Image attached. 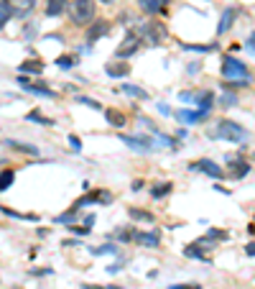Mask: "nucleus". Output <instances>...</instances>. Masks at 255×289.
<instances>
[{"instance_id": "0eeeda50", "label": "nucleus", "mask_w": 255, "mask_h": 289, "mask_svg": "<svg viewBox=\"0 0 255 289\" xmlns=\"http://www.w3.org/2000/svg\"><path fill=\"white\" fill-rule=\"evenodd\" d=\"M138 36H140V39L146 36L148 44H153V46H161V41L166 39V28H163V23H158V21H146V23H140Z\"/></svg>"}, {"instance_id": "5701e85b", "label": "nucleus", "mask_w": 255, "mask_h": 289, "mask_svg": "<svg viewBox=\"0 0 255 289\" xmlns=\"http://www.w3.org/2000/svg\"><path fill=\"white\" fill-rule=\"evenodd\" d=\"M13 182H16V172L10 169V166L0 169V192H8L10 187H13Z\"/></svg>"}, {"instance_id": "f704fd0d", "label": "nucleus", "mask_w": 255, "mask_h": 289, "mask_svg": "<svg viewBox=\"0 0 255 289\" xmlns=\"http://www.w3.org/2000/svg\"><path fill=\"white\" fill-rule=\"evenodd\" d=\"M207 236L215 238V241H230V233H227V230H219V228H212V230L207 233Z\"/></svg>"}, {"instance_id": "dca6fc26", "label": "nucleus", "mask_w": 255, "mask_h": 289, "mask_svg": "<svg viewBox=\"0 0 255 289\" xmlns=\"http://www.w3.org/2000/svg\"><path fill=\"white\" fill-rule=\"evenodd\" d=\"M5 146L10 151H18V154H28V156H39V146H33V143H26V141H13L8 138Z\"/></svg>"}, {"instance_id": "ea45409f", "label": "nucleus", "mask_w": 255, "mask_h": 289, "mask_svg": "<svg viewBox=\"0 0 255 289\" xmlns=\"http://www.w3.org/2000/svg\"><path fill=\"white\" fill-rule=\"evenodd\" d=\"M105 271H107L110 276H113V274H118V271H120V264H110V266H107Z\"/></svg>"}, {"instance_id": "58836bf2", "label": "nucleus", "mask_w": 255, "mask_h": 289, "mask_svg": "<svg viewBox=\"0 0 255 289\" xmlns=\"http://www.w3.org/2000/svg\"><path fill=\"white\" fill-rule=\"evenodd\" d=\"M169 289H202L199 284H171Z\"/></svg>"}, {"instance_id": "ddd939ff", "label": "nucleus", "mask_w": 255, "mask_h": 289, "mask_svg": "<svg viewBox=\"0 0 255 289\" xmlns=\"http://www.w3.org/2000/svg\"><path fill=\"white\" fill-rule=\"evenodd\" d=\"M136 3H138V8L143 10V13H148V16H158V13H163V10L169 8L171 0H136Z\"/></svg>"}, {"instance_id": "a211bd4d", "label": "nucleus", "mask_w": 255, "mask_h": 289, "mask_svg": "<svg viewBox=\"0 0 255 289\" xmlns=\"http://www.w3.org/2000/svg\"><path fill=\"white\" fill-rule=\"evenodd\" d=\"M232 21H235V8H225L222 18H219V26H217V36H222L232 28Z\"/></svg>"}, {"instance_id": "72a5a7b5", "label": "nucleus", "mask_w": 255, "mask_h": 289, "mask_svg": "<svg viewBox=\"0 0 255 289\" xmlns=\"http://www.w3.org/2000/svg\"><path fill=\"white\" fill-rule=\"evenodd\" d=\"M77 215H79V210H66V213H61L59 218H57V223H69L72 225V220H77Z\"/></svg>"}, {"instance_id": "c85d7f7f", "label": "nucleus", "mask_w": 255, "mask_h": 289, "mask_svg": "<svg viewBox=\"0 0 255 289\" xmlns=\"http://www.w3.org/2000/svg\"><path fill=\"white\" fill-rule=\"evenodd\" d=\"M133 233L136 230H130V228H118L110 238H113L115 243H133Z\"/></svg>"}, {"instance_id": "79ce46f5", "label": "nucleus", "mask_w": 255, "mask_h": 289, "mask_svg": "<svg viewBox=\"0 0 255 289\" xmlns=\"http://www.w3.org/2000/svg\"><path fill=\"white\" fill-rule=\"evenodd\" d=\"M130 190H133V192H140V190H143V179H136V182L130 184Z\"/></svg>"}, {"instance_id": "2f4dec72", "label": "nucleus", "mask_w": 255, "mask_h": 289, "mask_svg": "<svg viewBox=\"0 0 255 289\" xmlns=\"http://www.w3.org/2000/svg\"><path fill=\"white\" fill-rule=\"evenodd\" d=\"M237 103H240L237 92H225L222 97H219V105H222V108H235Z\"/></svg>"}, {"instance_id": "c03bdc74", "label": "nucleus", "mask_w": 255, "mask_h": 289, "mask_svg": "<svg viewBox=\"0 0 255 289\" xmlns=\"http://www.w3.org/2000/svg\"><path fill=\"white\" fill-rule=\"evenodd\" d=\"M248 49L255 54V33H250V39H248Z\"/></svg>"}, {"instance_id": "4c0bfd02", "label": "nucleus", "mask_w": 255, "mask_h": 289, "mask_svg": "<svg viewBox=\"0 0 255 289\" xmlns=\"http://www.w3.org/2000/svg\"><path fill=\"white\" fill-rule=\"evenodd\" d=\"M156 110H158L161 115H174V113H171V108L166 105V103H156Z\"/></svg>"}, {"instance_id": "a878e982", "label": "nucleus", "mask_w": 255, "mask_h": 289, "mask_svg": "<svg viewBox=\"0 0 255 289\" xmlns=\"http://www.w3.org/2000/svg\"><path fill=\"white\" fill-rule=\"evenodd\" d=\"M219 44H181L184 51H199V54H209V51H217Z\"/></svg>"}, {"instance_id": "c756f323", "label": "nucleus", "mask_w": 255, "mask_h": 289, "mask_svg": "<svg viewBox=\"0 0 255 289\" xmlns=\"http://www.w3.org/2000/svg\"><path fill=\"white\" fill-rule=\"evenodd\" d=\"M26 120H31V123H39V126H54V120L41 115V110H31V113L26 115Z\"/></svg>"}, {"instance_id": "7c9ffc66", "label": "nucleus", "mask_w": 255, "mask_h": 289, "mask_svg": "<svg viewBox=\"0 0 255 289\" xmlns=\"http://www.w3.org/2000/svg\"><path fill=\"white\" fill-rule=\"evenodd\" d=\"M184 256L186 259H194V261H207V256H204V251H199L194 243H189V246L184 248Z\"/></svg>"}, {"instance_id": "9d476101", "label": "nucleus", "mask_w": 255, "mask_h": 289, "mask_svg": "<svg viewBox=\"0 0 255 289\" xmlns=\"http://www.w3.org/2000/svg\"><path fill=\"white\" fill-rule=\"evenodd\" d=\"M174 115L179 118L184 126H194V123H204V120H209V115H212V113H209V110H196V108L194 110L181 108V110H176Z\"/></svg>"}, {"instance_id": "473e14b6", "label": "nucleus", "mask_w": 255, "mask_h": 289, "mask_svg": "<svg viewBox=\"0 0 255 289\" xmlns=\"http://www.w3.org/2000/svg\"><path fill=\"white\" fill-rule=\"evenodd\" d=\"M74 100H77V103H79V105H84V108H92V110H102V105H99L95 97H87V95H77Z\"/></svg>"}, {"instance_id": "1a4fd4ad", "label": "nucleus", "mask_w": 255, "mask_h": 289, "mask_svg": "<svg viewBox=\"0 0 255 289\" xmlns=\"http://www.w3.org/2000/svg\"><path fill=\"white\" fill-rule=\"evenodd\" d=\"M120 141L125 143L128 149H133L136 154H148V151H153L156 149V143H153V138L151 136H120Z\"/></svg>"}, {"instance_id": "20e7f679", "label": "nucleus", "mask_w": 255, "mask_h": 289, "mask_svg": "<svg viewBox=\"0 0 255 289\" xmlns=\"http://www.w3.org/2000/svg\"><path fill=\"white\" fill-rule=\"evenodd\" d=\"M181 103H192L196 110H209L212 113L215 108V92L212 90H184L179 95Z\"/></svg>"}, {"instance_id": "bb28decb", "label": "nucleus", "mask_w": 255, "mask_h": 289, "mask_svg": "<svg viewBox=\"0 0 255 289\" xmlns=\"http://www.w3.org/2000/svg\"><path fill=\"white\" fill-rule=\"evenodd\" d=\"M120 90H123L125 95H130V97H138V100H148V92L146 90H143V87H138V85H123V87H120Z\"/></svg>"}, {"instance_id": "f3484780", "label": "nucleus", "mask_w": 255, "mask_h": 289, "mask_svg": "<svg viewBox=\"0 0 255 289\" xmlns=\"http://www.w3.org/2000/svg\"><path fill=\"white\" fill-rule=\"evenodd\" d=\"M105 118H107V123L113 126V128H125L128 126V115L120 113V110H115V108H107L105 110Z\"/></svg>"}, {"instance_id": "f03ea898", "label": "nucleus", "mask_w": 255, "mask_h": 289, "mask_svg": "<svg viewBox=\"0 0 255 289\" xmlns=\"http://www.w3.org/2000/svg\"><path fill=\"white\" fill-rule=\"evenodd\" d=\"M97 0H69V18L74 26H90L97 13Z\"/></svg>"}, {"instance_id": "9b49d317", "label": "nucleus", "mask_w": 255, "mask_h": 289, "mask_svg": "<svg viewBox=\"0 0 255 289\" xmlns=\"http://www.w3.org/2000/svg\"><path fill=\"white\" fill-rule=\"evenodd\" d=\"M113 31V23H110V21H105V18H99V21H95V23L87 28V44H97L99 39H105L107 33Z\"/></svg>"}, {"instance_id": "6e6552de", "label": "nucleus", "mask_w": 255, "mask_h": 289, "mask_svg": "<svg viewBox=\"0 0 255 289\" xmlns=\"http://www.w3.org/2000/svg\"><path fill=\"white\" fill-rule=\"evenodd\" d=\"M140 44H143V39L138 36V33H133V31H130L128 36L123 39V44H120V46L115 49V57H118V59H123V62L130 59L133 54H136V51L140 49Z\"/></svg>"}, {"instance_id": "b1692460", "label": "nucleus", "mask_w": 255, "mask_h": 289, "mask_svg": "<svg viewBox=\"0 0 255 289\" xmlns=\"http://www.w3.org/2000/svg\"><path fill=\"white\" fill-rule=\"evenodd\" d=\"M92 256H118L120 248H118V243H105V246H97V248H90Z\"/></svg>"}, {"instance_id": "2eb2a0df", "label": "nucleus", "mask_w": 255, "mask_h": 289, "mask_svg": "<svg viewBox=\"0 0 255 289\" xmlns=\"http://www.w3.org/2000/svg\"><path fill=\"white\" fill-rule=\"evenodd\" d=\"M230 166H232V169H230V177H232V179H242V177H248L250 169H253V166H250L245 159H232V156H230Z\"/></svg>"}, {"instance_id": "aec40b11", "label": "nucleus", "mask_w": 255, "mask_h": 289, "mask_svg": "<svg viewBox=\"0 0 255 289\" xmlns=\"http://www.w3.org/2000/svg\"><path fill=\"white\" fill-rule=\"evenodd\" d=\"M171 192H174V182H158V184L151 187V197L153 200H163V197H169Z\"/></svg>"}, {"instance_id": "412c9836", "label": "nucleus", "mask_w": 255, "mask_h": 289, "mask_svg": "<svg viewBox=\"0 0 255 289\" xmlns=\"http://www.w3.org/2000/svg\"><path fill=\"white\" fill-rule=\"evenodd\" d=\"M20 74H43V64L39 59H26L23 64H18Z\"/></svg>"}, {"instance_id": "423d86ee", "label": "nucleus", "mask_w": 255, "mask_h": 289, "mask_svg": "<svg viewBox=\"0 0 255 289\" xmlns=\"http://www.w3.org/2000/svg\"><path fill=\"white\" fill-rule=\"evenodd\" d=\"M189 172H196V174H207V177H212V179H225V169L219 166L217 161L212 159H196L189 164Z\"/></svg>"}, {"instance_id": "a18cd8bd", "label": "nucleus", "mask_w": 255, "mask_h": 289, "mask_svg": "<svg viewBox=\"0 0 255 289\" xmlns=\"http://www.w3.org/2000/svg\"><path fill=\"white\" fill-rule=\"evenodd\" d=\"M13 289H18V287H13Z\"/></svg>"}, {"instance_id": "e433bc0d", "label": "nucleus", "mask_w": 255, "mask_h": 289, "mask_svg": "<svg viewBox=\"0 0 255 289\" xmlns=\"http://www.w3.org/2000/svg\"><path fill=\"white\" fill-rule=\"evenodd\" d=\"M69 146H72L74 154H82V138L74 136V133H69Z\"/></svg>"}, {"instance_id": "f257e3e1", "label": "nucleus", "mask_w": 255, "mask_h": 289, "mask_svg": "<svg viewBox=\"0 0 255 289\" xmlns=\"http://www.w3.org/2000/svg\"><path fill=\"white\" fill-rule=\"evenodd\" d=\"M207 136L209 138H215V141H230V143H245L250 138V133L245 126H240L235 123V120H217V123H212L207 128Z\"/></svg>"}, {"instance_id": "7ed1b4c3", "label": "nucleus", "mask_w": 255, "mask_h": 289, "mask_svg": "<svg viewBox=\"0 0 255 289\" xmlns=\"http://www.w3.org/2000/svg\"><path fill=\"white\" fill-rule=\"evenodd\" d=\"M222 77L227 82H245L250 85V69H248V64L237 59V57H232V54H227V57L222 59Z\"/></svg>"}, {"instance_id": "4be33fe9", "label": "nucleus", "mask_w": 255, "mask_h": 289, "mask_svg": "<svg viewBox=\"0 0 255 289\" xmlns=\"http://www.w3.org/2000/svg\"><path fill=\"white\" fill-rule=\"evenodd\" d=\"M128 215H130V220H136V223H153V220H156V215H153V213L140 210V207H130Z\"/></svg>"}, {"instance_id": "39448f33", "label": "nucleus", "mask_w": 255, "mask_h": 289, "mask_svg": "<svg viewBox=\"0 0 255 289\" xmlns=\"http://www.w3.org/2000/svg\"><path fill=\"white\" fill-rule=\"evenodd\" d=\"M16 82H18V87H20L23 92H31V95H36V97H49V100L57 97V92H54L51 87H46L43 82H33L31 77H26V74H18Z\"/></svg>"}, {"instance_id": "c9c22d12", "label": "nucleus", "mask_w": 255, "mask_h": 289, "mask_svg": "<svg viewBox=\"0 0 255 289\" xmlns=\"http://www.w3.org/2000/svg\"><path fill=\"white\" fill-rule=\"evenodd\" d=\"M90 230L92 228H87V225H69V233H72V236H79V238L90 236Z\"/></svg>"}, {"instance_id": "6ab92c4d", "label": "nucleus", "mask_w": 255, "mask_h": 289, "mask_svg": "<svg viewBox=\"0 0 255 289\" xmlns=\"http://www.w3.org/2000/svg\"><path fill=\"white\" fill-rule=\"evenodd\" d=\"M66 8H69V0H46V16H51V18L61 16Z\"/></svg>"}, {"instance_id": "4468645a", "label": "nucleus", "mask_w": 255, "mask_h": 289, "mask_svg": "<svg viewBox=\"0 0 255 289\" xmlns=\"http://www.w3.org/2000/svg\"><path fill=\"white\" fill-rule=\"evenodd\" d=\"M105 74L113 77V80H123V77L130 74V64H125V62H107L105 64Z\"/></svg>"}, {"instance_id": "37998d69", "label": "nucleus", "mask_w": 255, "mask_h": 289, "mask_svg": "<svg viewBox=\"0 0 255 289\" xmlns=\"http://www.w3.org/2000/svg\"><path fill=\"white\" fill-rule=\"evenodd\" d=\"M245 253H248V256H255V241H250L245 246Z\"/></svg>"}, {"instance_id": "393cba45", "label": "nucleus", "mask_w": 255, "mask_h": 289, "mask_svg": "<svg viewBox=\"0 0 255 289\" xmlns=\"http://www.w3.org/2000/svg\"><path fill=\"white\" fill-rule=\"evenodd\" d=\"M54 64H57L59 69H74V67L79 64V59H77L74 54H61V57L54 59Z\"/></svg>"}, {"instance_id": "f8f14e48", "label": "nucleus", "mask_w": 255, "mask_h": 289, "mask_svg": "<svg viewBox=\"0 0 255 289\" xmlns=\"http://www.w3.org/2000/svg\"><path fill=\"white\" fill-rule=\"evenodd\" d=\"M133 241L138 243V246H143V248H158L161 246V236L158 233H153V230H136L133 233Z\"/></svg>"}, {"instance_id": "a19ab883", "label": "nucleus", "mask_w": 255, "mask_h": 289, "mask_svg": "<svg viewBox=\"0 0 255 289\" xmlns=\"http://www.w3.org/2000/svg\"><path fill=\"white\" fill-rule=\"evenodd\" d=\"M199 69H202V67H199V62H194V64H189V67H186V72H189V74H196Z\"/></svg>"}, {"instance_id": "cd10ccee", "label": "nucleus", "mask_w": 255, "mask_h": 289, "mask_svg": "<svg viewBox=\"0 0 255 289\" xmlns=\"http://www.w3.org/2000/svg\"><path fill=\"white\" fill-rule=\"evenodd\" d=\"M16 13V8H13V3H5V0H0V28H3L8 21H10V16Z\"/></svg>"}]
</instances>
